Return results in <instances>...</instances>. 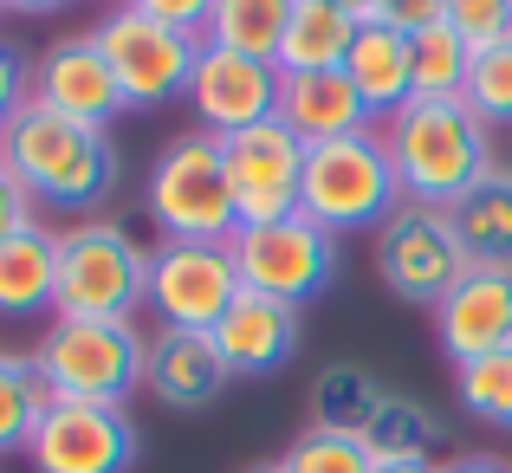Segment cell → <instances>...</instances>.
Wrapping results in <instances>:
<instances>
[{
  "label": "cell",
  "instance_id": "ba28073f",
  "mask_svg": "<svg viewBox=\"0 0 512 473\" xmlns=\"http://www.w3.org/2000/svg\"><path fill=\"white\" fill-rule=\"evenodd\" d=\"M240 266V286L266 292L279 305H312L318 292L338 279V234L312 221V214H286V221H266V227H240L227 240Z\"/></svg>",
  "mask_w": 512,
  "mask_h": 473
},
{
  "label": "cell",
  "instance_id": "30bf717a",
  "mask_svg": "<svg viewBox=\"0 0 512 473\" xmlns=\"http://www.w3.org/2000/svg\"><path fill=\"white\" fill-rule=\"evenodd\" d=\"M240 266L227 240H156L150 247V312L163 331H214L240 299Z\"/></svg>",
  "mask_w": 512,
  "mask_h": 473
},
{
  "label": "cell",
  "instance_id": "d6986e66",
  "mask_svg": "<svg viewBox=\"0 0 512 473\" xmlns=\"http://www.w3.org/2000/svg\"><path fill=\"white\" fill-rule=\"evenodd\" d=\"M52 305H59V234L33 221L0 240V318H39Z\"/></svg>",
  "mask_w": 512,
  "mask_h": 473
},
{
  "label": "cell",
  "instance_id": "6da1fadb",
  "mask_svg": "<svg viewBox=\"0 0 512 473\" xmlns=\"http://www.w3.org/2000/svg\"><path fill=\"white\" fill-rule=\"evenodd\" d=\"M383 150L396 162L402 201H428V208H454L467 188L500 169L487 124L467 98H409L396 117H383Z\"/></svg>",
  "mask_w": 512,
  "mask_h": 473
},
{
  "label": "cell",
  "instance_id": "7c38bea8",
  "mask_svg": "<svg viewBox=\"0 0 512 473\" xmlns=\"http://www.w3.org/2000/svg\"><path fill=\"white\" fill-rule=\"evenodd\" d=\"M137 422L111 402H52L26 441L33 473H130L137 467Z\"/></svg>",
  "mask_w": 512,
  "mask_h": 473
},
{
  "label": "cell",
  "instance_id": "74e56055",
  "mask_svg": "<svg viewBox=\"0 0 512 473\" xmlns=\"http://www.w3.org/2000/svg\"><path fill=\"white\" fill-rule=\"evenodd\" d=\"M370 473H435V467H428V461H376Z\"/></svg>",
  "mask_w": 512,
  "mask_h": 473
},
{
  "label": "cell",
  "instance_id": "cb8c5ba5",
  "mask_svg": "<svg viewBox=\"0 0 512 473\" xmlns=\"http://www.w3.org/2000/svg\"><path fill=\"white\" fill-rule=\"evenodd\" d=\"M357 441L370 448V461H428V454L441 448V422L422 409V402H409V396L389 389L383 409L357 428Z\"/></svg>",
  "mask_w": 512,
  "mask_h": 473
},
{
  "label": "cell",
  "instance_id": "3957f363",
  "mask_svg": "<svg viewBox=\"0 0 512 473\" xmlns=\"http://www.w3.org/2000/svg\"><path fill=\"white\" fill-rule=\"evenodd\" d=\"M143 357L150 337L130 318H52L33 344V363L59 402H111V409H124L143 389Z\"/></svg>",
  "mask_w": 512,
  "mask_h": 473
},
{
  "label": "cell",
  "instance_id": "ac0fdd59",
  "mask_svg": "<svg viewBox=\"0 0 512 473\" xmlns=\"http://www.w3.org/2000/svg\"><path fill=\"white\" fill-rule=\"evenodd\" d=\"M279 124L299 130L305 143H331L350 130H370V104L338 72H279Z\"/></svg>",
  "mask_w": 512,
  "mask_h": 473
},
{
  "label": "cell",
  "instance_id": "4dcf8cb0",
  "mask_svg": "<svg viewBox=\"0 0 512 473\" xmlns=\"http://www.w3.org/2000/svg\"><path fill=\"white\" fill-rule=\"evenodd\" d=\"M448 26L474 52H487L500 39H512V0H448Z\"/></svg>",
  "mask_w": 512,
  "mask_h": 473
},
{
  "label": "cell",
  "instance_id": "2e32d148",
  "mask_svg": "<svg viewBox=\"0 0 512 473\" xmlns=\"http://www.w3.org/2000/svg\"><path fill=\"white\" fill-rule=\"evenodd\" d=\"M299 331H305L299 305H279V299H266V292H240L208 337H214V350H221L227 376H273V370L292 363Z\"/></svg>",
  "mask_w": 512,
  "mask_h": 473
},
{
  "label": "cell",
  "instance_id": "f35d334b",
  "mask_svg": "<svg viewBox=\"0 0 512 473\" xmlns=\"http://www.w3.org/2000/svg\"><path fill=\"white\" fill-rule=\"evenodd\" d=\"M331 7H344V13H357V20H370V7H376V0H331Z\"/></svg>",
  "mask_w": 512,
  "mask_h": 473
},
{
  "label": "cell",
  "instance_id": "836d02e7",
  "mask_svg": "<svg viewBox=\"0 0 512 473\" xmlns=\"http://www.w3.org/2000/svg\"><path fill=\"white\" fill-rule=\"evenodd\" d=\"M124 7H137V13H150V20H163V26H182V33H208V13H214V0H124Z\"/></svg>",
  "mask_w": 512,
  "mask_h": 473
},
{
  "label": "cell",
  "instance_id": "d4e9b609",
  "mask_svg": "<svg viewBox=\"0 0 512 473\" xmlns=\"http://www.w3.org/2000/svg\"><path fill=\"white\" fill-rule=\"evenodd\" d=\"M52 402L59 396H52V383L39 376V363L0 350V454H26V441L46 422Z\"/></svg>",
  "mask_w": 512,
  "mask_h": 473
},
{
  "label": "cell",
  "instance_id": "4fadbf2b",
  "mask_svg": "<svg viewBox=\"0 0 512 473\" xmlns=\"http://www.w3.org/2000/svg\"><path fill=\"white\" fill-rule=\"evenodd\" d=\"M188 111L201 117L208 137H240V130L266 124V117H279V65L201 39L195 78H188Z\"/></svg>",
  "mask_w": 512,
  "mask_h": 473
},
{
  "label": "cell",
  "instance_id": "5bb4252c",
  "mask_svg": "<svg viewBox=\"0 0 512 473\" xmlns=\"http://www.w3.org/2000/svg\"><path fill=\"white\" fill-rule=\"evenodd\" d=\"M33 104L59 117H78V124H111L117 111H130L124 91H117V72L111 59L98 52L91 33H72V39H52L46 52L33 59Z\"/></svg>",
  "mask_w": 512,
  "mask_h": 473
},
{
  "label": "cell",
  "instance_id": "7402d4cb",
  "mask_svg": "<svg viewBox=\"0 0 512 473\" xmlns=\"http://www.w3.org/2000/svg\"><path fill=\"white\" fill-rule=\"evenodd\" d=\"M448 214H454L467 266H512V169L506 162L480 188H467Z\"/></svg>",
  "mask_w": 512,
  "mask_h": 473
},
{
  "label": "cell",
  "instance_id": "52a82bcc",
  "mask_svg": "<svg viewBox=\"0 0 512 473\" xmlns=\"http://www.w3.org/2000/svg\"><path fill=\"white\" fill-rule=\"evenodd\" d=\"M98 52L111 59L117 91H124L130 111H156L169 98H188V78H195L201 39L182 33V26H163L137 7H111L98 26H91Z\"/></svg>",
  "mask_w": 512,
  "mask_h": 473
},
{
  "label": "cell",
  "instance_id": "83f0119b",
  "mask_svg": "<svg viewBox=\"0 0 512 473\" xmlns=\"http://www.w3.org/2000/svg\"><path fill=\"white\" fill-rule=\"evenodd\" d=\"M454 396L474 422L512 428V350H493V357L454 363Z\"/></svg>",
  "mask_w": 512,
  "mask_h": 473
},
{
  "label": "cell",
  "instance_id": "484cf974",
  "mask_svg": "<svg viewBox=\"0 0 512 473\" xmlns=\"http://www.w3.org/2000/svg\"><path fill=\"white\" fill-rule=\"evenodd\" d=\"M389 389L376 383V370H363V363H331L325 376L312 383V428H344V435H357L363 422H370L376 409H383Z\"/></svg>",
  "mask_w": 512,
  "mask_h": 473
},
{
  "label": "cell",
  "instance_id": "277c9868",
  "mask_svg": "<svg viewBox=\"0 0 512 473\" xmlns=\"http://www.w3.org/2000/svg\"><path fill=\"white\" fill-rule=\"evenodd\" d=\"M150 305V247L104 214L59 227V305L52 318H137Z\"/></svg>",
  "mask_w": 512,
  "mask_h": 473
},
{
  "label": "cell",
  "instance_id": "f546056e",
  "mask_svg": "<svg viewBox=\"0 0 512 473\" xmlns=\"http://www.w3.org/2000/svg\"><path fill=\"white\" fill-rule=\"evenodd\" d=\"M461 98L480 111V124H512V39H500V46H487V52H474Z\"/></svg>",
  "mask_w": 512,
  "mask_h": 473
},
{
  "label": "cell",
  "instance_id": "1f68e13d",
  "mask_svg": "<svg viewBox=\"0 0 512 473\" xmlns=\"http://www.w3.org/2000/svg\"><path fill=\"white\" fill-rule=\"evenodd\" d=\"M33 104V59H26L13 39H0V130Z\"/></svg>",
  "mask_w": 512,
  "mask_h": 473
},
{
  "label": "cell",
  "instance_id": "5b68a950",
  "mask_svg": "<svg viewBox=\"0 0 512 473\" xmlns=\"http://www.w3.org/2000/svg\"><path fill=\"white\" fill-rule=\"evenodd\" d=\"M396 208H402V182L383 150V130H350V137H331V143H305L299 214H312L325 234L383 227Z\"/></svg>",
  "mask_w": 512,
  "mask_h": 473
},
{
  "label": "cell",
  "instance_id": "e575fe53",
  "mask_svg": "<svg viewBox=\"0 0 512 473\" xmlns=\"http://www.w3.org/2000/svg\"><path fill=\"white\" fill-rule=\"evenodd\" d=\"M33 221H39V201L26 195L20 175H13L7 162H0V240H13L20 227H33Z\"/></svg>",
  "mask_w": 512,
  "mask_h": 473
},
{
  "label": "cell",
  "instance_id": "f1b7e54d",
  "mask_svg": "<svg viewBox=\"0 0 512 473\" xmlns=\"http://www.w3.org/2000/svg\"><path fill=\"white\" fill-rule=\"evenodd\" d=\"M286 473H370V448H363L357 435H344V428H312L305 422L299 435H292L286 461H279Z\"/></svg>",
  "mask_w": 512,
  "mask_h": 473
},
{
  "label": "cell",
  "instance_id": "603a6c76",
  "mask_svg": "<svg viewBox=\"0 0 512 473\" xmlns=\"http://www.w3.org/2000/svg\"><path fill=\"white\" fill-rule=\"evenodd\" d=\"M299 0H214L208 13V46L247 52V59H279V39H286V20Z\"/></svg>",
  "mask_w": 512,
  "mask_h": 473
},
{
  "label": "cell",
  "instance_id": "e0dca14e",
  "mask_svg": "<svg viewBox=\"0 0 512 473\" xmlns=\"http://www.w3.org/2000/svg\"><path fill=\"white\" fill-rule=\"evenodd\" d=\"M234 383L214 350L208 331H156L150 337V357H143V389L169 409H208L221 389Z\"/></svg>",
  "mask_w": 512,
  "mask_h": 473
},
{
  "label": "cell",
  "instance_id": "7a4b0ae2",
  "mask_svg": "<svg viewBox=\"0 0 512 473\" xmlns=\"http://www.w3.org/2000/svg\"><path fill=\"white\" fill-rule=\"evenodd\" d=\"M0 162L20 175V188L39 208L85 214L117 188V150L98 124L59 117L46 104H26L7 130H0Z\"/></svg>",
  "mask_w": 512,
  "mask_h": 473
},
{
  "label": "cell",
  "instance_id": "9a60e30c",
  "mask_svg": "<svg viewBox=\"0 0 512 473\" xmlns=\"http://www.w3.org/2000/svg\"><path fill=\"white\" fill-rule=\"evenodd\" d=\"M435 337L448 363L512 350V266H467L461 286L435 305Z\"/></svg>",
  "mask_w": 512,
  "mask_h": 473
},
{
  "label": "cell",
  "instance_id": "ab89813d",
  "mask_svg": "<svg viewBox=\"0 0 512 473\" xmlns=\"http://www.w3.org/2000/svg\"><path fill=\"white\" fill-rule=\"evenodd\" d=\"M247 473H286V467H279V461H273V467H247Z\"/></svg>",
  "mask_w": 512,
  "mask_h": 473
},
{
  "label": "cell",
  "instance_id": "8d00e7d4",
  "mask_svg": "<svg viewBox=\"0 0 512 473\" xmlns=\"http://www.w3.org/2000/svg\"><path fill=\"white\" fill-rule=\"evenodd\" d=\"M72 7V0H7V13H59Z\"/></svg>",
  "mask_w": 512,
  "mask_h": 473
},
{
  "label": "cell",
  "instance_id": "8992f818",
  "mask_svg": "<svg viewBox=\"0 0 512 473\" xmlns=\"http://www.w3.org/2000/svg\"><path fill=\"white\" fill-rule=\"evenodd\" d=\"M143 208L163 227V240H234L240 234V208L234 188H227V156L221 137L208 130H182L175 143H163L143 188Z\"/></svg>",
  "mask_w": 512,
  "mask_h": 473
},
{
  "label": "cell",
  "instance_id": "44dd1931",
  "mask_svg": "<svg viewBox=\"0 0 512 473\" xmlns=\"http://www.w3.org/2000/svg\"><path fill=\"white\" fill-rule=\"evenodd\" d=\"M357 13L331 7V0H299L286 20V39H279V72H338L357 46Z\"/></svg>",
  "mask_w": 512,
  "mask_h": 473
},
{
  "label": "cell",
  "instance_id": "60d3db41",
  "mask_svg": "<svg viewBox=\"0 0 512 473\" xmlns=\"http://www.w3.org/2000/svg\"><path fill=\"white\" fill-rule=\"evenodd\" d=\"M111 7H124V0H111Z\"/></svg>",
  "mask_w": 512,
  "mask_h": 473
},
{
  "label": "cell",
  "instance_id": "4316f807",
  "mask_svg": "<svg viewBox=\"0 0 512 473\" xmlns=\"http://www.w3.org/2000/svg\"><path fill=\"white\" fill-rule=\"evenodd\" d=\"M467 65H474V46H467L448 20L409 33V85H415V98H461Z\"/></svg>",
  "mask_w": 512,
  "mask_h": 473
},
{
  "label": "cell",
  "instance_id": "9c48e42d",
  "mask_svg": "<svg viewBox=\"0 0 512 473\" xmlns=\"http://www.w3.org/2000/svg\"><path fill=\"white\" fill-rule=\"evenodd\" d=\"M467 273L461 234H454L448 208H428V201H402L383 227H376V279L396 292L402 305H428L435 312Z\"/></svg>",
  "mask_w": 512,
  "mask_h": 473
},
{
  "label": "cell",
  "instance_id": "8fae6325",
  "mask_svg": "<svg viewBox=\"0 0 512 473\" xmlns=\"http://www.w3.org/2000/svg\"><path fill=\"white\" fill-rule=\"evenodd\" d=\"M227 156V188H234L240 227H266L299 214V188H305V137L286 130L279 117L240 130V137H221Z\"/></svg>",
  "mask_w": 512,
  "mask_h": 473
},
{
  "label": "cell",
  "instance_id": "ffe728a7",
  "mask_svg": "<svg viewBox=\"0 0 512 473\" xmlns=\"http://www.w3.org/2000/svg\"><path fill=\"white\" fill-rule=\"evenodd\" d=\"M344 78L357 85V98L370 104V117H396L402 104L415 98L409 85V39L383 20H363L357 26V46L344 59Z\"/></svg>",
  "mask_w": 512,
  "mask_h": 473
},
{
  "label": "cell",
  "instance_id": "b9f144b4",
  "mask_svg": "<svg viewBox=\"0 0 512 473\" xmlns=\"http://www.w3.org/2000/svg\"><path fill=\"white\" fill-rule=\"evenodd\" d=\"M0 13H7V0H0Z\"/></svg>",
  "mask_w": 512,
  "mask_h": 473
},
{
  "label": "cell",
  "instance_id": "d590c367",
  "mask_svg": "<svg viewBox=\"0 0 512 473\" xmlns=\"http://www.w3.org/2000/svg\"><path fill=\"white\" fill-rule=\"evenodd\" d=\"M435 473H512L506 461H493V454H454L448 467H435Z\"/></svg>",
  "mask_w": 512,
  "mask_h": 473
},
{
  "label": "cell",
  "instance_id": "d6a6232c",
  "mask_svg": "<svg viewBox=\"0 0 512 473\" xmlns=\"http://www.w3.org/2000/svg\"><path fill=\"white\" fill-rule=\"evenodd\" d=\"M370 20L396 26V33L409 39V33H422V26H441V20H448V0H376Z\"/></svg>",
  "mask_w": 512,
  "mask_h": 473
}]
</instances>
